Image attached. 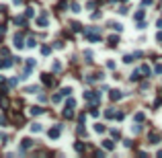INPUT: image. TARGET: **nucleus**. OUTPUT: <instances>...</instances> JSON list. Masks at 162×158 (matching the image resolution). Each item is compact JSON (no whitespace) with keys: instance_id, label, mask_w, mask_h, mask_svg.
<instances>
[{"instance_id":"1","label":"nucleus","mask_w":162,"mask_h":158,"mask_svg":"<svg viewBox=\"0 0 162 158\" xmlns=\"http://www.w3.org/2000/svg\"><path fill=\"white\" fill-rule=\"evenodd\" d=\"M84 101H88V103H93V105L101 103V93H94V90H88V93H84Z\"/></svg>"},{"instance_id":"2","label":"nucleus","mask_w":162,"mask_h":158,"mask_svg":"<svg viewBox=\"0 0 162 158\" xmlns=\"http://www.w3.org/2000/svg\"><path fill=\"white\" fill-rule=\"evenodd\" d=\"M25 45H27V43H23V33H17L15 35V47H17V50H23Z\"/></svg>"},{"instance_id":"3","label":"nucleus","mask_w":162,"mask_h":158,"mask_svg":"<svg viewBox=\"0 0 162 158\" xmlns=\"http://www.w3.org/2000/svg\"><path fill=\"white\" fill-rule=\"evenodd\" d=\"M37 25L39 27H47V10H43V15L37 19Z\"/></svg>"},{"instance_id":"4","label":"nucleus","mask_w":162,"mask_h":158,"mask_svg":"<svg viewBox=\"0 0 162 158\" xmlns=\"http://www.w3.org/2000/svg\"><path fill=\"white\" fill-rule=\"evenodd\" d=\"M60 132H62V127H54V129H49V132H47V136H49V138H60Z\"/></svg>"},{"instance_id":"5","label":"nucleus","mask_w":162,"mask_h":158,"mask_svg":"<svg viewBox=\"0 0 162 158\" xmlns=\"http://www.w3.org/2000/svg\"><path fill=\"white\" fill-rule=\"evenodd\" d=\"M43 84H45V86H54V84H55V80L51 78L49 74H43Z\"/></svg>"},{"instance_id":"6","label":"nucleus","mask_w":162,"mask_h":158,"mask_svg":"<svg viewBox=\"0 0 162 158\" xmlns=\"http://www.w3.org/2000/svg\"><path fill=\"white\" fill-rule=\"evenodd\" d=\"M31 146H33V140H29V138H25L23 140V144H21V150H29Z\"/></svg>"},{"instance_id":"7","label":"nucleus","mask_w":162,"mask_h":158,"mask_svg":"<svg viewBox=\"0 0 162 158\" xmlns=\"http://www.w3.org/2000/svg\"><path fill=\"white\" fill-rule=\"evenodd\" d=\"M148 142L150 144H160V136H158V133H150V136H148Z\"/></svg>"},{"instance_id":"8","label":"nucleus","mask_w":162,"mask_h":158,"mask_svg":"<svg viewBox=\"0 0 162 158\" xmlns=\"http://www.w3.org/2000/svg\"><path fill=\"white\" fill-rule=\"evenodd\" d=\"M140 74H142V70H133V72H131V76H129V78H131V82L140 80Z\"/></svg>"},{"instance_id":"9","label":"nucleus","mask_w":162,"mask_h":158,"mask_svg":"<svg viewBox=\"0 0 162 158\" xmlns=\"http://www.w3.org/2000/svg\"><path fill=\"white\" fill-rule=\"evenodd\" d=\"M103 146H105V150H113V148H115L113 140H105V142H103Z\"/></svg>"},{"instance_id":"10","label":"nucleus","mask_w":162,"mask_h":158,"mask_svg":"<svg viewBox=\"0 0 162 158\" xmlns=\"http://www.w3.org/2000/svg\"><path fill=\"white\" fill-rule=\"evenodd\" d=\"M121 97H123V94H121V90H113V93H111V101H119Z\"/></svg>"},{"instance_id":"11","label":"nucleus","mask_w":162,"mask_h":158,"mask_svg":"<svg viewBox=\"0 0 162 158\" xmlns=\"http://www.w3.org/2000/svg\"><path fill=\"white\" fill-rule=\"evenodd\" d=\"M29 113H31V115H41V113H43V109H41V107H31Z\"/></svg>"},{"instance_id":"12","label":"nucleus","mask_w":162,"mask_h":158,"mask_svg":"<svg viewBox=\"0 0 162 158\" xmlns=\"http://www.w3.org/2000/svg\"><path fill=\"white\" fill-rule=\"evenodd\" d=\"M64 117H68V119H72V117H74L72 107H66V109H64Z\"/></svg>"},{"instance_id":"13","label":"nucleus","mask_w":162,"mask_h":158,"mask_svg":"<svg viewBox=\"0 0 162 158\" xmlns=\"http://www.w3.org/2000/svg\"><path fill=\"white\" fill-rule=\"evenodd\" d=\"M0 107H4V109H8V99H6L4 94H0Z\"/></svg>"},{"instance_id":"14","label":"nucleus","mask_w":162,"mask_h":158,"mask_svg":"<svg viewBox=\"0 0 162 158\" xmlns=\"http://www.w3.org/2000/svg\"><path fill=\"white\" fill-rule=\"evenodd\" d=\"M111 29H115L117 33H121V31H123V25H121V23H111Z\"/></svg>"},{"instance_id":"15","label":"nucleus","mask_w":162,"mask_h":158,"mask_svg":"<svg viewBox=\"0 0 162 158\" xmlns=\"http://www.w3.org/2000/svg\"><path fill=\"white\" fill-rule=\"evenodd\" d=\"M117 43H119V39L115 37V35H111V37H109V45H111V47H115Z\"/></svg>"},{"instance_id":"16","label":"nucleus","mask_w":162,"mask_h":158,"mask_svg":"<svg viewBox=\"0 0 162 158\" xmlns=\"http://www.w3.org/2000/svg\"><path fill=\"white\" fill-rule=\"evenodd\" d=\"M41 129H43V127H41L39 123H33V125H31V132H33V133H39Z\"/></svg>"},{"instance_id":"17","label":"nucleus","mask_w":162,"mask_h":158,"mask_svg":"<svg viewBox=\"0 0 162 158\" xmlns=\"http://www.w3.org/2000/svg\"><path fill=\"white\" fill-rule=\"evenodd\" d=\"M74 148H76V152H84V144L82 142H76V144H74Z\"/></svg>"},{"instance_id":"18","label":"nucleus","mask_w":162,"mask_h":158,"mask_svg":"<svg viewBox=\"0 0 162 158\" xmlns=\"http://www.w3.org/2000/svg\"><path fill=\"white\" fill-rule=\"evenodd\" d=\"M105 129H107V127H105L103 123H97V125H94V132H98V133H103Z\"/></svg>"},{"instance_id":"19","label":"nucleus","mask_w":162,"mask_h":158,"mask_svg":"<svg viewBox=\"0 0 162 158\" xmlns=\"http://www.w3.org/2000/svg\"><path fill=\"white\" fill-rule=\"evenodd\" d=\"M39 86H29V89H27V93H29V94H35V93H39Z\"/></svg>"},{"instance_id":"20","label":"nucleus","mask_w":162,"mask_h":158,"mask_svg":"<svg viewBox=\"0 0 162 158\" xmlns=\"http://www.w3.org/2000/svg\"><path fill=\"white\" fill-rule=\"evenodd\" d=\"M84 58H86V62L90 64V62H93V51H88V50H86V51H84Z\"/></svg>"},{"instance_id":"21","label":"nucleus","mask_w":162,"mask_h":158,"mask_svg":"<svg viewBox=\"0 0 162 158\" xmlns=\"http://www.w3.org/2000/svg\"><path fill=\"white\" fill-rule=\"evenodd\" d=\"M144 15H146L144 10H138V12H136V17H133V19H136V21H142V19H144Z\"/></svg>"},{"instance_id":"22","label":"nucleus","mask_w":162,"mask_h":158,"mask_svg":"<svg viewBox=\"0 0 162 158\" xmlns=\"http://www.w3.org/2000/svg\"><path fill=\"white\" fill-rule=\"evenodd\" d=\"M15 25H25V19L23 17H15Z\"/></svg>"},{"instance_id":"23","label":"nucleus","mask_w":162,"mask_h":158,"mask_svg":"<svg viewBox=\"0 0 162 158\" xmlns=\"http://www.w3.org/2000/svg\"><path fill=\"white\" fill-rule=\"evenodd\" d=\"M72 31H76V33H80V31H82V27H80L78 23H72Z\"/></svg>"},{"instance_id":"24","label":"nucleus","mask_w":162,"mask_h":158,"mask_svg":"<svg viewBox=\"0 0 162 158\" xmlns=\"http://www.w3.org/2000/svg\"><path fill=\"white\" fill-rule=\"evenodd\" d=\"M144 119H146V115H144V113H136V121H140V123H142Z\"/></svg>"},{"instance_id":"25","label":"nucleus","mask_w":162,"mask_h":158,"mask_svg":"<svg viewBox=\"0 0 162 158\" xmlns=\"http://www.w3.org/2000/svg\"><path fill=\"white\" fill-rule=\"evenodd\" d=\"M35 45H37V43H35V37H29V41H27V47H35Z\"/></svg>"},{"instance_id":"26","label":"nucleus","mask_w":162,"mask_h":158,"mask_svg":"<svg viewBox=\"0 0 162 158\" xmlns=\"http://www.w3.org/2000/svg\"><path fill=\"white\" fill-rule=\"evenodd\" d=\"M60 93L64 94V97H70V94H72V89H62V90H60Z\"/></svg>"},{"instance_id":"27","label":"nucleus","mask_w":162,"mask_h":158,"mask_svg":"<svg viewBox=\"0 0 162 158\" xmlns=\"http://www.w3.org/2000/svg\"><path fill=\"white\" fill-rule=\"evenodd\" d=\"M49 51H51V50H49V45H43V47H41V54H43V55H47Z\"/></svg>"},{"instance_id":"28","label":"nucleus","mask_w":162,"mask_h":158,"mask_svg":"<svg viewBox=\"0 0 162 158\" xmlns=\"http://www.w3.org/2000/svg\"><path fill=\"white\" fill-rule=\"evenodd\" d=\"M60 68H62V64H60V62H55V64L51 66V70H54V72H60Z\"/></svg>"},{"instance_id":"29","label":"nucleus","mask_w":162,"mask_h":158,"mask_svg":"<svg viewBox=\"0 0 162 158\" xmlns=\"http://www.w3.org/2000/svg\"><path fill=\"white\" fill-rule=\"evenodd\" d=\"M123 62H125V64H131V62H133V55H125V58H123Z\"/></svg>"},{"instance_id":"30","label":"nucleus","mask_w":162,"mask_h":158,"mask_svg":"<svg viewBox=\"0 0 162 158\" xmlns=\"http://www.w3.org/2000/svg\"><path fill=\"white\" fill-rule=\"evenodd\" d=\"M140 70H142V74H150V66H142Z\"/></svg>"},{"instance_id":"31","label":"nucleus","mask_w":162,"mask_h":158,"mask_svg":"<svg viewBox=\"0 0 162 158\" xmlns=\"http://www.w3.org/2000/svg\"><path fill=\"white\" fill-rule=\"evenodd\" d=\"M66 107H72V109H74V107H76V101H74V99H70L68 103H66Z\"/></svg>"},{"instance_id":"32","label":"nucleus","mask_w":162,"mask_h":158,"mask_svg":"<svg viewBox=\"0 0 162 158\" xmlns=\"http://www.w3.org/2000/svg\"><path fill=\"white\" fill-rule=\"evenodd\" d=\"M154 72H156V74H162V64H156V68H154Z\"/></svg>"},{"instance_id":"33","label":"nucleus","mask_w":162,"mask_h":158,"mask_svg":"<svg viewBox=\"0 0 162 158\" xmlns=\"http://www.w3.org/2000/svg\"><path fill=\"white\" fill-rule=\"evenodd\" d=\"M6 123H8V119H6L4 115H0V125H6Z\"/></svg>"},{"instance_id":"34","label":"nucleus","mask_w":162,"mask_h":158,"mask_svg":"<svg viewBox=\"0 0 162 158\" xmlns=\"http://www.w3.org/2000/svg\"><path fill=\"white\" fill-rule=\"evenodd\" d=\"M54 47H55V50H62V47H64V43H62V41H55Z\"/></svg>"},{"instance_id":"35","label":"nucleus","mask_w":162,"mask_h":158,"mask_svg":"<svg viewBox=\"0 0 162 158\" xmlns=\"http://www.w3.org/2000/svg\"><path fill=\"white\" fill-rule=\"evenodd\" d=\"M72 12H80V6L76 4V2H74V4H72Z\"/></svg>"},{"instance_id":"36","label":"nucleus","mask_w":162,"mask_h":158,"mask_svg":"<svg viewBox=\"0 0 162 158\" xmlns=\"http://www.w3.org/2000/svg\"><path fill=\"white\" fill-rule=\"evenodd\" d=\"M90 115H93V117H98V109L93 107V109H90Z\"/></svg>"},{"instance_id":"37","label":"nucleus","mask_w":162,"mask_h":158,"mask_svg":"<svg viewBox=\"0 0 162 158\" xmlns=\"http://www.w3.org/2000/svg\"><path fill=\"white\" fill-rule=\"evenodd\" d=\"M8 84H10V86H17V84H19V80H17V78H10Z\"/></svg>"},{"instance_id":"38","label":"nucleus","mask_w":162,"mask_h":158,"mask_svg":"<svg viewBox=\"0 0 162 158\" xmlns=\"http://www.w3.org/2000/svg\"><path fill=\"white\" fill-rule=\"evenodd\" d=\"M84 119H86V115L80 113V115H78V121H80V123H84Z\"/></svg>"},{"instance_id":"39","label":"nucleus","mask_w":162,"mask_h":158,"mask_svg":"<svg viewBox=\"0 0 162 158\" xmlns=\"http://www.w3.org/2000/svg\"><path fill=\"white\" fill-rule=\"evenodd\" d=\"M4 33H6V27H4V25H0V37H2Z\"/></svg>"},{"instance_id":"40","label":"nucleus","mask_w":162,"mask_h":158,"mask_svg":"<svg viewBox=\"0 0 162 158\" xmlns=\"http://www.w3.org/2000/svg\"><path fill=\"white\" fill-rule=\"evenodd\" d=\"M148 4H152V0H142V6H148Z\"/></svg>"},{"instance_id":"41","label":"nucleus","mask_w":162,"mask_h":158,"mask_svg":"<svg viewBox=\"0 0 162 158\" xmlns=\"http://www.w3.org/2000/svg\"><path fill=\"white\" fill-rule=\"evenodd\" d=\"M156 39H158V41H162V31H160V33L156 35Z\"/></svg>"},{"instance_id":"42","label":"nucleus","mask_w":162,"mask_h":158,"mask_svg":"<svg viewBox=\"0 0 162 158\" xmlns=\"http://www.w3.org/2000/svg\"><path fill=\"white\" fill-rule=\"evenodd\" d=\"M0 84H4V78H0Z\"/></svg>"},{"instance_id":"43","label":"nucleus","mask_w":162,"mask_h":158,"mask_svg":"<svg viewBox=\"0 0 162 158\" xmlns=\"http://www.w3.org/2000/svg\"><path fill=\"white\" fill-rule=\"evenodd\" d=\"M121 2H127V0H121Z\"/></svg>"}]
</instances>
